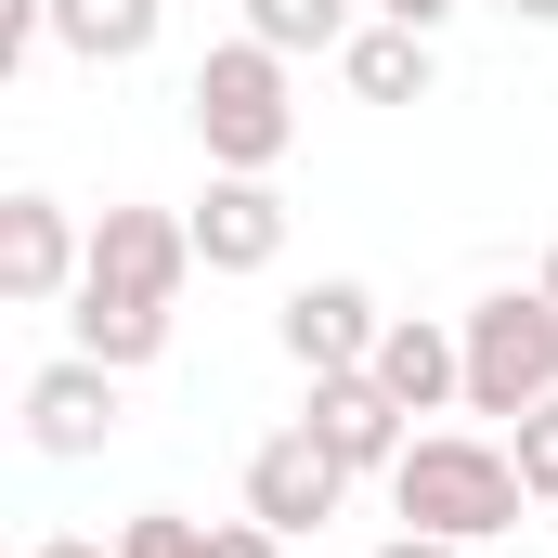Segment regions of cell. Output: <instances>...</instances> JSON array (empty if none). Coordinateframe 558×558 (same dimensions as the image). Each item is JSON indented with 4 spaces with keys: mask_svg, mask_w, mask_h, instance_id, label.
I'll return each instance as SVG.
<instances>
[{
    "mask_svg": "<svg viewBox=\"0 0 558 558\" xmlns=\"http://www.w3.org/2000/svg\"><path fill=\"white\" fill-rule=\"evenodd\" d=\"M390 507H403V533L494 546V533H520L533 481H520V454H507V441H481V428H416V441H403V468H390Z\"/></svg>",
    "mask_w": 558,
    "mask_h": 558,
    "instance_id": "6da1fadb",
    "label": "cell"
},
{
    "mask_svg": "<svg viewBox=\"0 0 558 558\" xmlns=\"http://www.w3.org/2000/svg\"><path fill=\"white\" fill-rule=\"evenodd\" d=\"M182 118L208 143V169H260V182H274L286 143H299V65H286L274 39H221V52L182 78Z\"/></svg>",
    "mask_w": 558,
    "mask_h": 558,
    "instance_id": "7a4b0ae2",
    "label": "cell"
},
{
    "mask_svg": "<svg viewBox=\"0 0 558 558\" xmlns=\"http://www.w3.org/2000/svg\"><path fill=\"white\" fill-rule=\"evenodd\" d=\"M468 416H533L558 403V299L546 286H494V299H468Z\"/></svg>",
    "mask_w": 558,
    "mask_h": 558,
    "instance_id": "3957f363",
    "label": "cell"
},
{
    "mask_svg": "<svg viewBox=\"0 0 558 558\" xmlns=\"http://www.w3.org/2000/svg\"><path fill=\"white\" fill-rule=\"evenodd\" d=\"M78 274H92L78 208L65 195H0V299L13 312H52V299H78Z\"/></svg>",
    "mask_w": 558,
    "mask_h": 558,
    "instance_id": "277c9868",
    "label": "cell"
},
{
    "mask_svg": "<svg viewBox=\"0 0 558 558\" xmlns=\"http://www.w3.org/2000/svg\"><path fill=\"white\" fill-rule=\"evenodd\" d=\"M118 364H92V351H52L39 377H26V454H52V468H78V454H105L118 441Z\"/></svg>",
    "mask_w": 558,
    "mask_h": 558,
    "instance_id": "5b68a950",
    "label": "cell"
},
{
    "mask_svg": "<svg viewBox=\"0 0 558 558\" xmlns=\"http://www.w3.org/2000/svg\"><path fill=\"white\" fill-rule=\"evenodd\" d=\"M286 364L299 377H364L377 364V338H390V312H377V286H351V274H312L299 299H286Z\"/></svg>",
    "mask_w": 558,
    "mask_h": 558,
    "instance_id": "8992f818",
    "label": "cell"
},
{
    "mask_svg": "<svg viewBox=\"0 0 558 558\" xmlns=\"http://www.w3.org/2000/svg\"><path fill=\"white\" fill-rule=\"evenodd\" d=\"M182 221H195V260H208V274H274L286 260V195L260 169H208V195H195Z\"/></svg>",
    "mask_w": 558,
    "mask_h": 558,
    "instance_id": "52a82bcc",
    "label": "cell"
},
{
    "mask_svg": "<svg viewBox=\"0 0 558 558\" xmlns=\"http://www.w3.org/2000/svg\"><path fill=\"white\" fill-rule=\"evenodd\" d=\"M351 507V468L312 441V428H274L260 454H247V520H274V533H325Z\"/></svg>",
    "mask_w": 558,
    "mask_h": 558,
    "instance_id": "ba28073f",
    "label": "cell"
},
{
    "mask_svg": "<svg viewBox=\"0 0 558 558\" xmlns=\"http://www.w3.org/2000/svg\"><path fill=\"white\" fill-rule=\"evenodd\" d=\"M182 274H195V221H169V208H105V221H92V274H78V286L182 299Z\"/></svg>",
    "mask_w": 558,
    "mask_h": 558,
    "instance_id": "9c48e42d",
    "label": "cell"
},
{
    "mask_svg": "<svg viewBox=\"0 0 558 558\" xmlns=\"http://www.w3.org/2000/svg\"><path fill=\"white\" fill-rule=\"evenodd\" d=\"M299 428H312L351 481H390V468H403V441H416V428H403V403H390L377 377H312V416H299Z\"/></svg>",
    "mask_w": 558,
    "mask_h": 558,
    "instance_id": "30bf717a",
    "label": "cell"
},
{
    "mask_svg": "<svg viewBox=\"0 0 558 558\" xmlns=\"http://www.w3.org/2000/svg\"><path fill=\"white\" fill-rule=\"evenodd\" d=\"M403 416H441V403H468V338L454 325H428V312H390V338H377V364H364Z\"/></svg>",
    "mask_w": 558,
    "mask_h": 558,
    "instance_id": "8fae6325",
    "label": "cell"
},
{
    "mask_svg": "<svg viewBox=\"0 0 558 558\" xmlns=\"http://www.w3.org/2000/svg\"><path fill=\"white\" fill-rule=\"evenodd\" d=\"M65 325H78V351H92V364L143 377V364L169 351V325H182V312H169V299H118V286H78V299H65Z\"/></svg>",
    "mask_w": 558,
    "mask_h": 558,
    "instance_id": "7c38bea8",
    "label": "cell"
},
{
    "mask_svg": "<svg viewBox=\"0 0 558 558\" xmlns=\"http://www.w3.org/2000/svg\"><path fill=\"white\" fill-rule=\"evenodd\" d=\"M118 558H286L274 520H182V507H143V520H118Z\"/></svg>",
    "mask_w": 558,
    "mask_h": 558,
    "instance_id": "4fadbf2b",
    "label": "cell"
},
{
    "mask_svg": "<svg viewBox=\"0 0 558 558\" xmlns=\"http://www.w3.org/2000/svg\"><path fill=\"white\" fill-rule=\"evenodd\" d=\"M156 26H169V0H52V39L78 65H143Z\"/></svg>",
    "mask_w": 558,
    "mask_h": 558,
    "instance_id": "5bb4252c",
    "label": "cell"
},
{
    "mask_svg": "<svg viewBox=\"0 0 558 558\" xmlns=\"http://www.w3.org/2000/svg\"><path fill=\"white\" fill-rule=\"evenodd\" d=\"M338 78H351L364 105H428V26H390V13H377V26L338 52Z\"/></svg>",
    "mask_w": 558,
    "mask_h": 558,
    "instance_id": "9a60e30c",
    "label": "cell"
},
{
    "mask_svg": "<svg viewBox=\"0 0 558 558\" xmlns=\"http://www.w3.org/2000/svg\"><path fill=\"white\" fill-rule=\"evenodd\" d=\"M364 13H377V0H247V39H274L286 65H299V52H351Z\"/></svg>",
    "mask_w": 558,
    "mask_h": 558,
    "instance_id": "2e32d148",
    "label": "cell"
},
{
    "mask_svg": "<svg viewBox=\"0 0 558 558\" xmlns=\"http://www.w3.org/2000/svg\"><path fill=\"white\" fill-rule=\"evenodd\" d=\"M507 454H520V481H533V507H558V403H533V416L507 428Z\"/></svg>",
    "mask_w": 558,
    "mask_h": 558,
    "instance_id": "e0dca14e",
    "label": "cell"
},
{
    "mask_svg": "<svg viewBox=\"0 0 558 558\" xmlns=\"http://www.w3.org/2000/svg\"><path fill=\"white\" fill-rule=\"evenodd\" d=\"M39 39H52V0H0V78H13Z\"/></svg>",
    "mask_w": 558,
    "mask_h": 558,
    "instance_id": "ac0fdd59",
    "label": "cell"
},
{
    "mask_svg": "<svg viewBox=\"0 0 558 558\" xmlns=\"http://www.w3.org/2000/svg\"><path fill=\"white\" fill-rule=\"evenodd\" d=\"M377 13H390V26H428V39H441V13H454V0H377Z\"/></svg>",
    "mask_w": 558,
    "mask_h": 558,
    "instance_id": "d6986e66",
    "label": "cell"
},
{
    "mask_svg": "<svg viewBox=\"0 0 558 558\" xmlns=\"http://www.w3.org/2000/svg\"><path fill=\"white\" fill-rule=\"evenodd\" d=\"M26 558H118V546H92V533H39Z\"/></svg>",
    "mask_w": 558,
    "mask_h": 558,
    "instance_id": "ffe728a7",
    "label": "cell"
},
{
    "mask_svg": "<svg viewBox=\"0 0 558 558\" xmlns=\"http://www.w3.org/2000/svg\"><path fill=\"white\" fill-rule=\"evenodd\" d=\"M377 558H468V546H441V533H390Z\"/></svg>",
    "mask_w": 558,
    "mask_h": 558,
    "instance_id": "44dd1931",
    "label": "cell"
},
{
    "mask_svg": "<svg viewBox=\"0 0 558 558\" xmlns=\"http://www.w3.org/2000/svg\"><path fill=\"white\" fill-rule=\"evenodd\" d=\"M507 13H520V26H558V0H507Z\"/></svg>",
    "mask_w": 558,
    "mask_h": 558,
    "instance_id": "7402d4cb",
    "label": "cell"
},
{
    "mask_svg": "<svg viewBox=\"0 0 558 558\" xmlns=\"http://www.w3.org/2000/svg\"><path fill=\"white\" fill-rule=\"evenodd\" d=\"M533 286H546V299H558V234H546V274H533Z\"/></svg>",
    "mask_w": 558,
    "mask_h": 558,
    "instance_id": "603a6c76",
    "label": "cell"
}]
</instances>
